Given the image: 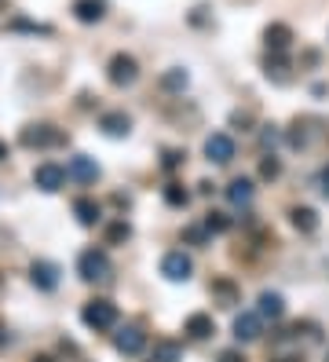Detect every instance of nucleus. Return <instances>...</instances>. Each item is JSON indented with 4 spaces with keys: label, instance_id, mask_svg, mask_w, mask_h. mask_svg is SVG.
Returning <instances> with one entry per match:
<instances>
[{
    "label": "nucleus",
    "instance_id": "f257e3e1",
    "mask_svg": "<svg viewBox=\"0 0 329 362\" xmlns=\"http://www.w3.org/2000/svg\"><path fill=\"white\" fill-rule=\"evenodd\" d=\"M81 322L88 329H113L118 326V304L106 300V296H95L81 307Z\"/></svg>",
    "mask_w": 329,
    "mask_h": 362
},
{
    "label": "nucleus",
    "instance_id": "f03ea898",
    "mask_svg": "<svg viewBox=\"0 0 329 362\" xmlns=\"http://www.w3.org/2000/svg\"><path fill=\"white\" fill-rule=\"evenodd\" d=\"M77 275L84 282H99V278H110V260L103 249H84L77 256Z\"/></svg>",
    "mask_w": 329,
    "mask_h": 362
},
{
    "label": "nucleus",
    "instance_id": "7ed1b4c3",
    "mask_svg": "<svg viewBox=\"0 0 329 362\" xmlns=\"http://www.w3.org/2000/svg\"><path fill=\"white\" fill-rule=\"evenodd\" d=\"M106 77H110V84L129 88V84H135V77H139V62L132 55H124V51H118V55L106 62Z\"/></svg>",
    "mask_w": 329,
    "mask_h": 362
},
{
    "label": "nucleus",
    "instance_id": "20e7f679",
    "mask_svg": "<svg viewBox=\"0 0 329 362\" xmlns=\"http://www.w3.org/2000/svg\"><path fill=\"white\" fill-rule=\"evenodd\" d=\"M191 271H194V260L183 249H172V253L161 256V275L169 282H187V278H191Z\"/></svg>",
    "mask_w": 329,
    "mask_h": 362
},
{
    "label": "nucleus",
    "instance_id": "39448f33",
    "mask_svg": "<svg viewBox=\"0 0 329 362\" xmlns=\"http://www.w3.org/2000/svg\"><path fill=\"white\" fill-rule=\"evenodd\" d=\"M59 143H66V136H62L59 128H52V125L22 128V147H59Z\"/></svg>",
    "mask_w": 329,
    "mask_h": 362
},
{
    "label": "nucleus",
    "instance_id": "423d86ee",
    "mask_svg": "<svg viewBox=\"0 0 329 362\" xmlns=\"http://www.w3.org/2000/svg\"><path fill=\"white\" fill-rule=\"evenodd\" d=\"M33 183L41 187L44 194H55V190H62V183H66V169L55 165V161H44V165H37V169H33Z\"/></svg>",
    "mask_w": 329,
    "mask_h": 362
},
{
    "label": "nucleus",
    "instance_id": "0eeeda50",
    "mask_svg": "<svg viewBox=\"0 0 329 362\" xmlns=\"http://www.w3.org/2000/svg\"><path fill=\"white\" fill-rule=\"evenodd\" d=\"M205 158L216 161V165H231L234 161V139L227 132H212L205 139Z\"/></svg>",
    "mask_w": 329,
    "mask_h": 362
},
{
    "label": "nucleus",
    "instance_id": "6e6552de",
    "mask_svg": "<svg viewBox=\"0 0 329 362\" xmlns=\"http://www.w3.org/2000/svg\"><path fill=\"white\" fill-rule=\"evenodd\" d=\"M66 179H77V183H95V179H99L95 158H88V154H73L70 165H66Z\"/></svg>",
    "mask_w": 329,
    "mask_h": 362
},
{
    "label": "nucleus",
    "instance_id": "1a4fd4ad",
    "mask_svg": "<svg viewBox=\"0 0 329 362\" xmlns=\"http://www.w3.org/2000/svg\"><path fill=\"white\" fill-rule=\"evenodd\" d=\"M263 44H267L271 55H285L289 44H293V30H289L285 22H271L267 30H263Z\"/></svg>",
    "mask_w": 329,
    "mask_h": 362
},
{
    "label": "nucleus",
    "instance_id": "9d476101",
    "mask_svg": "<svg viewBox=\"0 0 329 362\" xmlns=\"http://www.w3.org/2000/svg\"><path fill=\"white\" fill-rule=\"evenodd\" d=\"M99 128H103L110 139H124V136L132 132V118L124 110H106L103 118H99Z\"/></svg>",
    "mask_w": 329,
    "mask_h": 362
},
{
    "label": "nucleus",
    "instance_id": "9b49d317",
    "mask_svg": "<svg viewBox=\"0 0 329 362\" xmlns=\"http://www.w3.org/2000/svg\"><path fill=\"white\" fill-rule=\"evenodd\" d=\"M30 278H33L37 289L52 293V289L59 286V267H55L52 260H33V264H30Z\"/></svg>",
    "mask_w": 329,
    "mask_h": 362
},
{
    "label": "nucleus",
    "instance_id": "f8f14e48",
    "mask_svg": "<svg viewBox=\"0 0 329 362\" xmlns=\"http://www.w3.org/2000/svg\"><path fill=\"white\" fill-rule=\"evenodd\" d=\"M113 347H118L121 355H139L147 347V333L139 329V326H124L118 337H113Z\"/></svg>",
    "mask_w": 329,
    "mask_h": 362
},
{
    "label": "nucleus",
    "instance_id": "ddd939ff",
    "mask_svg": "<svg viewBox=\"0 0 329 362\" xmlns=\"http://www.w3.org/2000/svg\"><path fill=\"white\" fill-rule=\"evenodd\" d=\"M183 333L191 341H209L212 333H216V322H212V315H205V311H194V315H187Z\"/></svg>",
    "mask_w": 329,
    "mask_h": 362
},
{
    "label": "nucleus",
    "instance_id": "4468645a",
    "mask_svg": "<svg viewBox=\"0 0 329 362\" xmlns=\"http://www.w3.org/2000/svg\"><path fill=\"white\" fill-rule=\"evenodd\" d=\"M260 333H263V318L256 315V311H242L234 318V337L238 341H260Z\"/></svg>",
    "mask_w": 329,
    "mask_h": 362
},
{
    "label": "nucleus",
    "instance_id": "2eb2a0df",
    "mask_svg": "<svg viewBox=\"0 0 329 362\" xmlns=\"http://www.w3.org/2000/svg\"><path fill=\"white\" fill-rule=\"evenodd\" d=\"M256 315L260 318H271V322H278L285 315V300H282V293H260V300H256Z\"/></svg>",
    "mask_w": 329,
    "mask_h": 362
},
{
    "label": "nucleus",
    "instance_id": "dca6fc26",
    "mask_svg": "<svg viewBox=\"0 0 329 362\" xmlns=\"http://www.w3.org/2000/svg\"><path fill=\"white\" fill-rule=\"evenodd\" d=\"M73 15L77 22H99L106 15V0H73Z\"/></svg>",
    "mask_w": 329,
    "mask_h": 362
},
{
    "label": "nucleus",
    "instance_id": "f3484780",
    "mask_svg": "<svg viewBox=\"0 0 329 362\" xmlns=\"http://www.w3.org/2000/svg\"><path fill=\"white\" fill-rule=\"evenodd\" d=\"M73 216H77L81 227H95L99 216H103V209H99V201H92V198H77V201H73Z\"/></svg>",
    "mask_w": 329,
    "mask_h": 362
},
{
    "label": "nucleus",
    "instance_id": "a211bd4d",
    "mask_svg": "<svg viewBox=\"0 0 329 362\" xmlns=\"http://www.w3.org/2000/svg\"><path fill=\"white\" fill-rule=\"evenodd\" d=\"M289 219H293V227L300 235H314V230H319V212L308 209V205H297V209L289 212Z\"/></svg>",
    "mask_w": 329,
    "mask_h": 362
},
{
    "label": "nucleus",
    "instance_id": "6ab92c4d",
    "mask_svg": "<svg viewBox=\"0 0 329 362\" xmlns=\"http://www.w3.org/2000/svg\"><path fill=\"white\" fill-rule=\"evenodd\" d=\"M252 179H245V176H238V179H231V183H227V201L231 205H249L252 201Z\"/></svg>",
    "mask_w": 329,
    "mask_h": 362
},
{
    "label": "nucleus",
    "instance_id": "aec40b11",
    "mask_svg": "<svg viewBox=\"0 0 329 362\" xmlns=\"http://www.w3.org/2000/svg\"><path fill=\"white\" fill-rule=\"evenodd\" d=\"M209 293L216 296V300H220L223 307H234V304H238V296H242L231 278H216V282H212V286H209Z\"/></svg>",
    "mask_w": 329,
    "mask_h": 362
},
{
    "label": "nucleus",
    "instance_id": "412c9836",
    "mask_svg": "<svg viewBox=\"0 0 329 362\" xmlns=\"http://www.w3.org/2000/svg\"><path fill=\"white\" fill-rule=\"evenodd\" d=\"M150 359H154V362H183V347L176 341H158L154 352H150Z\"/></svg>",
    "mask_w": 329,
    "mask_h": 362
},
{
    "label": "nucleus",
    "instance_id": "4be33fe9",
    "mask_svg": "<svg viewBox=\"0 0 329 362\" xmlns=\"http://www.w3.org/2000/svg\"><path fill=\"white\" fill-rule=\"evenodd\" d=\"M187 81H191V77H187L183 66H172V70H164V73H161V88H164V92H183Z\"/></svg>",
    "mask_w": 329,
    "mask_h": 362
},
{
    "label": "nucleus",
    "instance_id": "5701e85b",
    "mask_svg": "<svg viewBox=\"0 0 329 362\" xmlns=\"http://www.w3.org/2000/svg\"><path fill=\"white\" fill-rule=\"evenodd\" d=\"M129 238H132V227L124 224V219H118V224L106 227V245H124Z\"/></svg>",
    "mask_w": 329,
    "mask_h": 362
},
{
    "label": "nucleus",
    "instance_id": "b1692460",
    "mask_svg": "<svg viewBox=\"0 0 329 362\" xmlns=\"http://www.w3.org/2000/svg\"><path fill=\"white\" fill-rule=\"evenodd\" d=\"M164 201H169L172 209H183V205L191 201V194H187L180 183H169V187H164Z\"/></svg>",
    "mask_w": 329,
    "mask_h": 362
},
{
    "label": "nucleus",
    "instance_id": "393cba45",
    "mask_svg": "<svg viewBox=\"0 0 329 362\" xmlns=\"http://www.w3.org/2000/svg\"><path fill=\"white\" fill-rule=\"evenodd\" d=\"M205 230L209 235H223V230H231V219H227L223 212H209L205 216Z\"/></svg>",
    "mask_w": 329,
    "mask_h": 362
},
{
    "label": "nucleus",
    "instance_id": "a878e982",
    "mask_svg": "<svg viewBox=\"0 0 329 362\" xmlns=\"http://www.w3.org/2000/svg\"><path fill=\"white\" fill-rule=\"evenodd\" d=\"M278 172H282V161H278L274 154L260 161V176H263V179H278Z\"/></svg>",
    "mask_w": 329,
    "mask_h": 362
},
{
    "label": "nucleus",
    "instance_id": "bb28decb",
    "mask_svg": "<svg viewBox=\"0 0 329 362\" xmlns=\"http://www.w3.org/2000/svg\"><path fill=\"white\" fill-rule=\"evenodd\" d=\"M183 238H187V242H205V238H209V230H205V227H187V230H183Z\"/></svg>",
    "mask_w": 329,
    "mask_h": 362
},
{
    "label": "nucleus",
    "instance_id": "cd10ccee",
    "mask_svg": "<svg viewBox=\"0 0 329 362\" xmlns=\"http://www.w3.org/2000/svg\"><path fill=\"white\" fill-rule=\"evenodd\" d=\"M180 158H183L180 150H169V154H164V169H176V165H180Z\"/></svg>",
    "mask_w": 329,
    "mask_h": 362
},
{
    "label": "nucleus",
    "instance_id": "c85d7f7f",
    "mask_svg": "<svg viewBox=\"0 0 329 362\" xmlns=\"http://www.w3.org/2000/svg\"><path fill=\"white\" fill-rule=\"evenodd\" d=\"M319 187H322V194H326V198H329V165H326V169L319 172Z\"/></svg>",
    "mask_w": 329,
    "mask_h": 362
},
{
    "label": "nucleus",
    "instance_id": "c756f323",
    "mask_svg": "<svg viewBox=\"0 0 329 362\" xmlns=\"http://www.w3.org/2000/svg\"><path fill=\"white\" fill-rule=\"evenodd\" d=\"M231 121H234V125H242V132H249V125H252V118H249V114H234Z\"/></svg>",
    "mask_w": 329,
    "mask_h": 362
},
{
    "label": "nucleus",
    "instance_id": "7c9ffc66",
    "mask_svg": "<svg viewBox=\"0 0 329 362\" xmlns=\"http://www.w3.org/2000/svg\"><path fill=\"white\" fill-rule=\"evenodd\" d=\"M220 362H245V359L238 355V352H223V355H220Z\"/></svg>",
    "mask_w": 329,
    "mask_h": 362
},
{
    "label": "nucleus",
    "instance_id": "2f4dec72",
    "mask_svg": "<svg viewBox=\"0 0 329 362\" xmlns=\"http://www.w3.org/2000/svg\"><path fill=\"white\" fill-rule=\"evenodd\" d=\"M0 161H8V143L0 139Z\"/></svg>",
    "mask_w": 329,
    "mask_h": 362
},
{
    "label": "nucleus",
    "instance_id": "473e14b6",
    "mask_svg": "<svg viewBox=\"0 0 329 362\" xmlns=\"http://www.w3.org/2000/svg\"><path fill=\"white\" fill-rule=\"evenodd\" d=\"M33 362H55V359H52V355H37Z\"/></svg>",
    "mask_w": 329,
    "mask_h": 362
},
{
    "label": "nucleus",
    "instance_id": "72a5a7b5",
    "mask_svg": "<svg viewBox=\"0 0 329 362\" xmlns=\"http://www.w3.org/2000/svg\"><path fill=\"white\" fill-rule=\"evenodd\" d=\"M4 341H8V337H4V329H0V344H4Z\"/></svg>",
    "mask_w": 329,
    "mask_h": 362
},
{
    "label": "nucleus",
    "instance_id": "f704fd0d",
    "mask_svg": "<svg viewBox=\"0 0 329 362\" xmlns=\"http://www.w3.org/2000/svg\"><path fill=\"white\" fill-rule=\"evenodd\" d=\"M4 8H8V0H0V11H4Z\"/></svg>",
    "mask_w": 329,
    "mask_h": 362
},
{
    "label": "nucleus",
    "instance_id": "c9c22d12",
    "mask_svg": "<svg viewBox=\"0 0 329 362\" xmlns=\"http://www.w3.org/2000/svg\"><path fill=\"white\" fill-rule=\"evenodd\" d=\"M326 362H329V352H326Z\"/></svg>",
    "mask_w": 329,
    "mask_h": 362
}]
</instances>
